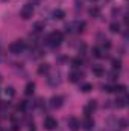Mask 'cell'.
<instances>
[{"instance_id":"cell-21","label":"cell","mask_w":129,"mask_h":131,"mask_svg":"<svg viewBox=\"0 0 129 131\" xmlns=\"http://www.w3.org/2000/svg\"><path fill=\"white\" fill-rule=\"evenodd\" d=\"M5 95H6L8 98L15 96V89H14V87H6V89H5Z\"/></svg>"},{"instance_id":"cell-28","label":"cell","mask_w":129,"mask_h":131,"mask_svg":"<svg viewBox=\"0 0 129 131\" xmlns=\"http://www.w3.org/2000/svg\"><path fill=\"white\" fill-rule=\"evenodd\" d=\"M102 46H103V49H109V47H111V41H109V40H103Z\"/></svg>"},{"instance_id":"cell-2","label":"cell","mask_w":129,"mask_h":131,"mask_svg":"<svg viewBox=\"0 0 129 131\" xmlns=\"http://www.w3.org/2000/svg\"><path fill=\"white\" fill-rule=\"evenodd\" d=\"M24 49H26V43H24L23 40H15L14 43L9 44V50H11V53H14V55L21 53Z\"/></svg>"},{"instance_id":"cell-11","label":"cell","mask_w":129,"mask_h":131,"mask_svg":"<svg viewBox=\"0 0 129 131\" xmlns=\"http://www.w3.org/2000/svg\"><path fill=\"white\" fill-rule=\"evenodd\" d=\"M44 28H46V23H44V21H36V23H33L32 31L35 34H38V32H43V31H44Z\"/></svg>"},{"instance_id":"cell-19","label":"cell","mask_w":129,"mask_h":131,"mask_svg":"<svg viewBox=\"0 0 129 131\" xmlns=\"http://www.w3.org/2000/svg\"><path fill=\"white\" fill-rule=\"evenodd\" d=\"M109 31H111L112 34L120 32V23H115V21H112V23L109 25Z\"/></svg>"},{"instance_id":"cell-4","label":"cell","mask_w":129,"mask_h":131,"mask_svg":"<svg viewBox=\"0 0 129 131\" xmlns=\"http://www.w3.org/2000/svg\"><path fill=\"white\" fill-rule=\"evenodd\" d=\"M56 127H58V121H56L55 117L47 116V117L44 119V128H46V130H55Z\"/></svg>"},{"instance_id":"cell-27","label":"cell","mask_w":129,"mask_h":131,"mask_svg":"<svg viewBox=\"0 0 129 131\" xmlns=\"http://www.w3.org/2000/svg\"><path fill=\"white\" fill-rule=\"evenodd\" d=\"M119 125H120L122 130H125V128H128V121H126V119H120V121H119Z\"/></svg>"},{"instance_id":"cell-3","label":"cell","mask_w":129,"mask_h":131,"mask_svg":"<svg viewBox=\"0 0 129 131\" xmlns=\"http://www.w3.org/2000/svg\"><path fill=\"white\" fill-rule=\"evenodd\" d=\"M20 15H21V18H24V20H29V18L33 15V5H32V3H26V5L21 8V12H20Z\"/></svg>"},{"instance_id":"cell-31","label":"cell","mask_w":129,"mask_h":131,"mask_svg":"<svg viewBox=\"0 0 129 131\" xmlns=\"http://www.w3.org/2000/svg\"><path fill=\"white\" fill-rule=\"evenodd\" d=\"M3 2H6V0H3Z\"/></svg>"},{"instance_id":"cell-13","label":"cell","mask_w":129,"mask_h":131,"mask_svg":"<svg viewBox=\"0 0 129 131\" xmlns=\"http://www.w3.org/2000/svg\"><path fill=\"white\" fill-rule=\"evenodd\" d=\"M93 73H94L96 76H103V75H105V69L100 64H94L93 66Z\"/></svg>"},{"instance_id":"cell-6","label":"cell","mask_w":129,"mask_h":131,"mask_svg":"<svg viewBox=\"0 0 129 131\" xmlns=\"http://www.w3.org/2000/svg\"><path fill=\"white\" fill-rule=\"evenodd\" d=\"M81 127L84 128V130H87V131H90V130H93V127H94V121L90 117V116H87L82 122H81Z\"/></svg>"},{"instance_id":"cell-7","label":"cell","mask_w":129,"mask_h":131,"mask_svg":"<svg viewBox=\"0 0 129 131\" xmlns=\"http://www.w3.org/2000/svg\"><path fill=\"white\" fill-rule=\"evenodd\" d=\"M62 102H64V98L62 96H52V99H50V107L52 108H61L62 107Z\"/></svg>"},{"instance_id":"cell-1","label":"cell","mask_w":129,"mask_h":131,"mask_svg":"<svg viewBox=\"0 0 129 131\" xmlns=\"http://www.w3.org/2000/svg\"><path fill=\"white\" fill-rule=\"evenodd\" d=\"M62 40H64V35L59 32V31H55V32L49 34V37H47V44H50V46H59L61 43H62Z\"/></svg>"},{"instance_id":"cell-22","label":"cell","mask_w":129,"mask_h":131,"mask_svg":"<svg viewBox=\"0 0 129 131\" xmlns=\"http://www.w3.org/2000/svg\"><path fill=\"white\" fill-rule=\"evenodd\" d=\"M112 90H114L115 93H125V92H126V87L119 84V85H112Z\"/></svg>"},{"instance_id":"cell-5","label":"cell","mask_w":129,"mask_h":131,"mask_svg":"<svg viewBox=\"0 0 129 131\" xmlns=\"http://www.w3.org/2000/svg\"><path fill=\"white\" fill-rule=\"evenodd\" d=\"M67 125H68V128L71 131H79V128H81V121L78 117H70L67 121Z\"/></svg>"},{"instance_id":"cell-18","label":"cell","mask_w":129,"mask_h":131,"mask_svg":"<svg viewBox=\"0 0 129 131\" xmlns=\"http://www.w3.org/2000/svg\"><path fill=\"white\" fill-rule=\"evenodd\" d=\"M91 90H93V84H90V82H84L81 85V92H84V93H88Z\"/></svg>"},{"instance_id":"cell-8","label":"cell","mask_w":129,"mask_h":131,"mask_svg":"<svg viewBox=\"0 0 129 131\" xmlns=\"http://www.w3.org/2000/svg\"><path fill=\"white\" fill-rule=\"evenodd\" d=\"M96 108H97V102H96V101H90V102L85 105V108H84V113L88 116V114H91V113H93Z\"/></svg>"},{"instance_id":"cell-16","label":"cell","mask_w":129,"mask_h":131,"mask_svg":"<svg viewBox=\"0 0 129 131\" xmlns=\"http://www.w3.org/2000/svg\"><path fill=\"white\" fill-rule=\"evenodd\" d=\"M65 17V12L62 9H55L53 11V18H56V20H62Z\"/></svg>"},{"instance_id":"cell-29","label":"cell","mask_w":129,"mask_h":131,"mask_svg":"<svg viewBox=\"0 0 129 131\" xmlns=\"http://www.w3.org/2000/svg\"><path fill=\"white\" fill-rule=\"evenodd\" d=\"M103 92H106V93H112L114 90H112V85H103Z\"/></svg>"},{"instance_id":"cell-9","label":"cell","mask_w":129,"mask_h":131,"mask_svg":"<svg viewBox=\"0 0 129 131\" xmlns=\"http://www.w3.org/2000/svg\"><path fill=\"white\" fill-rule=\"evenodd\" d=\"M82 78H84V73H82V72H79V70L71 72V73H70V76H68V79H70L71 82H79Z\"/></svg>"},{"instance_id":"cell-15","label":"cell","mask_w":129,"mask_h":131,"mask_svg":"<svg viewBox=\"0 0 129 131\" xmlns=\"http://www.w3.org/2000/svg\"><path fill=\"white\" fill-rule=\"evenodd\" d=\"M33 92H35V84H33V82H28V85H26V89H24L26 96H31V95H33Z\"/></svg>"},{"instance_id":"cell-14","label":"cell","mask_w":129,"mask_h":131,"mask_svg":"<svg viewBox=\"0 0 129 131\" xmlns=\"http://www.w3.org/2000/svg\"><path fill=\"white\" fill-rule=\"evenodd\" d=\"M49 70H50V66L47 64V63L38 66V73L40 75H46V73H49Z\"/></svg>"},{"instance_id":"cell-30","label":"cell","mask_w":129,"mask_h":131,"mask_svg":"<svg viewBox=\"0 0 129 131\" xmlns=\"http://www.w3.org/2000/svg\"><path fill=\"white\" fill-rule=\"evenodd\" d=\"M119 14H120V9L119 8H114L112 9V15H119Z\"/></svg>"},{"instance_id":"cell-23","label":"cell","mask_w":129,"mask_h":131,"mask_svg":"<svg viewBox=\"0 0 129 131\" xmlns=\"http://www.w3.org/2000/svg\"><path fill=\"white\" fill-rule=\"evenodd\" d=\"M88 12H90V15H91V17H99V15H100V9H99L97 6L91 8V9H90Z\"/></svg>"},{"instance_id":"cell-25","label":"cell","mask_w":129,"mask_h":131,"mask_svg":"<svg viewBox=\"0 0 129 131\" xmlns=\"http://www.w3.org/2000/svg\"><path fill=\"white\" fill-rule=\"evenodd\" d=\"M112 69L114 70H120L122 69V61L120 60H112Z\"/></svg>"},{"instance_id":"cell-12","label":"cell","mask_w":129,"mask_h":131,"mask_svg":"<svg viewBox=\"0 0 129 131\" xmlns=\"http://www.w3.org/2000/svg\"><path fill=\"white\" fill-rule=\"evenodd\" d=\"M47 82H49V85H52V87H55V85H59V82H61V79H59V75H52V76L47 79Z\"/></svg>"},{"instance_id":"cell-20","label":"cell","mask_w":129,"mask_h":131,"mask_svg":"<svg viewBox=\"0 0 129 131\" xmlns=\"http://www.w3.org/2000/svg\"><path fill=\"white\" fill-rule=\"evenodd\" d=\"M85 26H87L85 21H78V23H74V28H76L74 31H76V32H82V31L85 29Z\"/></svg>"},{"instance_id":"cell-17","label":"cell","mask_w":129,"mask_h":131,"mask_svg":"<svg viewBox=\"0 0 129 131\" xmlns=\"http://www.w3.org/2000/svg\"><path fill=\"white\" fill-rule=\"evenodd\" d=\"M91 53H93V57H94V58H103V57H105L100 47H93V50H91Z\"/></svg>"},{"instance_id":"cell-24","label":"cell","mask_w":129,"mask_h":131,"mask_svg":"<svg viewBox=\"0 0 129 131\" xmlns=\"http://www.w3.org/2000/svg\"><path fill=\"white\" fill-rule=\"evenodd\" d=\"M108 76H109V78H108L109 81H115V79L119 78V70H112V72H111Z\"/></svg>"},{"instance_id":"cell-26","label":"cell","mask_w":129,"mask_h":131,"mask_svg":"<svg viewBox=\"0 0 129 131\" xmlns=\"http://www.w3.org/2000/svg\"><path fill=\"white\" fill-rule=\"evenodd\" d=\"M71 66H73L74 69H79V67L82 66V60H81V58H74V60L71 61Z\"/></svg>"},{"instance_id":"cell-10","label":"cell","mask_w":129,"mask_h":131,"mask_svg":"<svg viewBox=\"0 0 129 131\" xmlns=\"http://www.w3.org/2000/svg\"><path fill=\"white\" fill-rule=\"evenodd\" d=\"M114 102H115V107H117V108H125V107L128 105V98H126V96H120V98L115 99Z\"/></svg>"}]
</instances>
